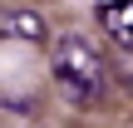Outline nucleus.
<instances>
[{"mask_svg": "<svg viewBox=\"0 0 133 128\" xmlns=\"http://www.w3.org/2000/svg\"><path fill=\"white\" fill-rule=\"evenodd\" d=\"M49 74H54V89L69 109H99L104 104L109 69H104V54L94 49V39L64 30L49 44Z\"/></svg>", "mask_w": 133, "mask_h": 128, "instance_id": "f257e3e1", "label": "nucleus"}, {"mask_svg": "<svg viewBox=\"0 0 133 128\" xmlns=\"http://www.w3.org/2000/svg\"><path fill=\"white\" fill-rule=\"evenodd\" d=\"M99 25L109 30V39L118 49H133V0H109L99 5Z\"/></svg>", "mask_w": 133, "mask_h": 128, "instance_id": "f03ea898", "label": "nucleus"}, {"mask_svg": "<svg viewBox=\"0 0 133 128\" xmlns=\"http://www.w3.org/2000/svg\"><path fill=\"white\" fill-rule=\"evenodd\" d=\"M5 39H20V44H44L49 39V25L39 10H5Z\"/></svg>", "mask_w": 133, "mask_h": 128, "instance_id": "7ed1b4c3", "label": "nucleus"}]
</instances>
